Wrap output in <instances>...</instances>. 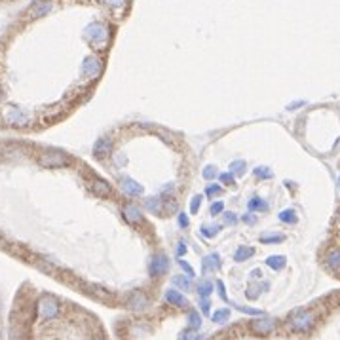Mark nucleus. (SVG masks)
Masks as SVG:
<instances>
[{"instance_id":"35","label":"nucleus","mask_w":340,"mask_h":340,"mask_svg":"<svg viewBox=\"0 0 340 340\" xmlns=\"http://www.w3.org/2000/svg\"><path fill=\"white\" fill-rule=\"evenodd\" d=\"M224 209V203L223 202H215L211 203V215H219V213Z\"/></svg>"},{"instance_id":"41","label":"nucleus","mask_w":340,"mask_h":340,"mask_svg":"<svg viewBox=\"0 0 340 340\" xmlns=\"http://www.w3.org/2000/svg\"><path fill=\"white\" fill-rule=\"evenodd\" d=\"M200 304H202V310H203V312H209V300H207V298L203 297V300L200 302Z\"/></svg>"},{"instance_id":"11","label":"nucleus","mask_w":340,"mask_h":340,"mask_svg":"<svg viewBox=\"0 0 340 340\" xmlns=\"http://www.w3.org/2000/svg\"><path fill=\"white\" fill-rule=\"evenodd\" d=\"M101 61L97 57H87L84 61V67H82V73L85 76H99L101 75Z\"/></svg>"},{"instance_id":"16","label":"nucleus","mask_w":340,"mask_h":340,"mask_svg":"<svg viewBox=\"0 0 340 340\" xmlns=\"http://www.w3.org/2000/svg\"><path fill=\"white\" fill-rule=\"evenodd\" d=\"M327 264L331 268H335V270H339L340 268V247H335V249H331L329 255H327Z\"/></svg>"},{"instance_id":"10","label":"nucleus","mask_w":340,"mask_h":340,"mask_svg":"<svg viewBox=\"0 0 340 340\" xmlns=\"http://www.w3.org/2000/svg\"><path fill=\"white\" fill-rule=\"evenodd\" d=\"M112 152V139H99L95 143V147H93V154H95V158H105Z\"/></svg>"},{"instance_id":"34","label":"nucleus","mask_w":340,"mask_h":340,"mask_svg":"<svg viewBox=\"0 0 340 340\" xmlns=\"http://www.w3.org/2000/svg\"><path fill=\"white\" fill-rule=\"evenodd\" d=\"M217 232H219V226H213V230H209V226H203L202 228V234L207 236V238H213Z\"/></svg>"},{"instance_id":"30","label":"nucleus","mask_w":340,"mask_h":340,"mask_svg":"<svg viewBox=\"0 0 340 340\" xmlns=\"http://www.w3.org/2000/svg\"><path fill=\"white\" fill-rule=\"evenodd\" d=\"M200 205H202V196H194V200L190 203V213L200 211Z\"/></svg>"},{"instance_id":"7","label":"nucleus","mask_w":340,"mask_h":340,"mask_svg":"<svg viewBox=\"0 0 340 340\" xmlns=\"http://www.w3.org/2000/svg\"><path fill=\"white\" fill-rule=\"evenodd\" d=\"M147 304H149V298H147V295H145L143 291H135V293H131L128 298V308L133 310V312L145 310L147 308Z\"/></svg>"},{"instance_id":"23","label":"nucleus","mask_w":340,"mask_h":340,"mask_svg":"<svg viewBox=\"0 0 340 340\" xmlns=\"http://www.w3.org/2000/svg\"><path fill=\"white\" fill-rule=\"evenodd\" d=\"M173 283H175L177 287L184 289V291H192V283H190V279H188V277H182V276L173 277Z\"/></svg>"},{"instance_id":"14","label":"nucleus","mask_w":340,"mask_h":340,"mask_svg":"<svg viewBox=\"0 0 340 340\" xmlns=\"http://www.w3.org/2000/svg\"><path fill=\"white\" fill-rule=\"evenodd\" d=\"M91 192L99 196V198H106L108 194H110V184L103 179H93L91 181Z\"/></svg>"},{"instance_id":"38","label":"nucleus","mask_w":340,"mask_h":340,"mask_svg":"<svg viewBox=\"0 0 340 340\" xmlns=\"http://www.w3.org/2000/svg\"><path fill=\"white\" fill-rule=\"evenodd\" d=\"M255 175L256 177H270V171L266 170V168H256Z\"/></svg>"},{"instance_id":"28","label":"nucleus","mask_w":340,"mask_h":340,"mask_svg":"<svg viewBox=\"0 0 340 340\" xmlns=\"http://www.w3.org/2000/svg\"><path fill=\"white\" fill-rule=\"evenodd\" d=\"M181 340H200V335L196 329H188L181 335Z\"/></svg>"},{"instance_id":"20","label":"nucleus","mask_w":340,"mask_h":340,"mask_svg":"<svg viewBox=\"0 0 340 340\" xmlns=\"http://www.w3.org/2000/svg\"><path fill=\"white\" fill-rule=\"evenodd\" d=\"M145 207L152 213H160L162 211V202H160V198H152V200L147 198V200H145Z\"/></svg>"},{"instance_id":"13","label":"nucleus","mask_w":340,"mask_h":340,"mask_svg":"<svg viewBox=\"0 0 340 340\" xmlns=\"http://www.w3.org/2000/svg\"><path fill=\"white\" fill-rule=\"evenodd\" d=\"M120 184H122L124 192H126V194H129V196H139V194H143V186H141L137 181L129 179V177H124Z\"/></svg>"},{"instance_id":"8","label":"nucleus","mask_w":340,"mask_h":340,"mask_svg":"<svg viewBox=\"0 0 340 340\" xmlns=\"http://www.w3.org/2000/svg\"><path fill=\"white\" fill-rule=\"evenodd\" d=\"M52 8H53V4L50 0H36L31 8L27 10V13H29L31 17H42L46 13H50Z\"/></svg>"},{"instance_id":"19","label":"nucleus","mask_w":340,"mask_h":340,"mask_svg":"<svg viewBox=\"0 0 340 340\" xmlns=\"http://www.w3.org/2000/svg\"><path fill=\"white\" fill-rule=\"evenodd\" d=\"M211 293H213V283H211V281H207V279L198 281V295L207 297V295H211Z\"/></svg>"},{"instance_id":"3","label":"nucleus","mask_w":340,"mask_h":340,"mask_svg":"<svg viewBox=\"0 0 340 340\" xmlns=\"http://www.w3.org/2000/svg\"><path fill=\"white\" fill-rule=\"evenodd\" d=\"M38 162L44 168H63V166L71 164V158L61 154V152H46L38 158Z\"/></svg>"},{"instance_id":"32","label":"nucleus","mask_w":340,"mask_h":340,"mask_svg":"<svg viewBox=\"0 0 340 340\" xmlns=\"http://www.w3.org/2000/svg\"><path fill=\"white\" fill-rule=\"evenodd\" d=\"M236 308L240 310V312H245V314H249V316H260V312L255 308H247V306H240V304H236Z\"/></svg>"},{"instance_id":"9","label":"nucleus","mask_w":340,"mask_h":340,"mask_svg":"<svg viewBox=\"0 0 340 340\" xmlns=\"http://www.w3.org/2000/svg\"><path fill=\"white\" fill-rule=\"evenodd\" d=\"M122 213H124V219L131 224H137L143 221V213H141V209H139L135 203H126Z\"/></svg>"},{"instance_id":"6","label":"nucleus","mask_w":340,"mask_h":340,"mask_svg":"<svg viewBox=\"0 0 340 340\" xmlns=\"http://www.w3.org/2000/svg\"><path fill=\"white\" fill-rule=\"evenodd\" d=\"M251 329L258 333V335H270L272 331L276 329V321L272 318H260V319H253L251 321Z\"/></svg>"},{"instance_id":"26","label":"nucleus","mask_w":340,"mask_h":340,"mask_svg":"<svg viewBox=\"0 0 340 340\" xmlns=\"http://www.w3.org/2000/svg\"><path fill=\"white\" fill-rule=\"evenodd\" d=\"M249 209H253V211H266V209H268V203L255 198V200L249 202Z\"/></svg>"},{"instance_id":"31","label":"nucleus","mask_w":340,"mask_h":340,"mask_svg":"<svg viewBox=\"0 0 340 340\" xmlns=\"http://www.w3.org/2000/svg\"><path fill=\"white\" fill-rule=\"evenodd\" d=\"M219 179L223 184H234V173H223Z\"/></svg>"},{"instance_id":"24","label":"nucleus","mask_w":340,"mask_h":340,"mask_svg":"<svg viewBox=\"0 0 340 340\" xmlns=\"http://www.w3.org/2000/svg\"><path fill=\"white\" fill-rule=\"evenodd\" d=\"M188 323H190L192 329H198V327L202 325V316H200L196 310H192L190 314H188Z\"/></svg>"},{"instance_id":"5","label":"nucleus","mask_w":340,"mask_h":340,"mask_svg":"<svg viewBox=\"0 0 340 340\" xmlns=\"http://www.w3.org/2000/svg\"><path fill=\"white\" fill-rule=\"evenodd\" d=\"M87 36H89V40L95 44L97 48H103V44L106 40V31H105V25H101V23H93L89 29H87Z\"/></svg>"},{"instance_id":"22","label":"nucleus","mask_w":340,"mask_h":340,"mask_svg":"<svg viewBox=\"0 0 340 340\" xmlns=\"http://www.w3.org/2000/svg\"><path fill=\"white\" fill-rule=\"evenodd\" d=\"M228 318H230V310L223 308V310L213 312V321H215V323H224Z\"/></svg>"},{"instance_id":"44","label":"nucleus","mask_w":340,"mask_h":340,"mask_svg":"<svg viewBox=\"0 0 340 340\" xmlns=\"http://www.w3.org/2000/svg\"><path fill=\"white\" fill-rule=\"evenodd\" d=\"M95 340H103V339H95Z\"/></svg>"},{"instance_id":"37","label":"nucleus","mask_w":340,"mask_h":340,"mask_svg":"<svg viewBox=\"0 0 340 340\" xmlns=\"http://www.w3.org/2000/svg\"><path fill=\"white\" fill-rule=\"evenodd\" d=\"M103 2L108 4V6H114V8H120V6L126 4V0H103Z\"/></svg>"},{"instance_id":"39","label":"nucleus","mask_w":340,"mask_h":340,"mask_svg":"<svg viewBox=\"0 0 340 340\" xmlns=\"http://www.w3.org/2000/svg\"><path fill=\"white\" fill-rule=\"evenodd\" d=\"M217 287H219V295H221V298H223V300H226V293H224V283H223V281H217Z\"/></svg>"},{"instance_id":"40","label":"nucleus","mask_w":340,"mask_h":340,"mask_svg":"<svg viewBox=\"0 0 340 340\" xmlns=\"http://www.w3.org/2000/svg\"><path fill=\"white\" fill-rule=\"evenodd\" d=\"M179 223H181V226H188V217H186V213H181V215H179Z\"/></svg>"},{"instance_id":"42","label":"nucleus","mask_w":340,"mask_h":340,"mask_svg":"<svg viewBox=\"0 0 340 340\" xmlns=\"http://www.w3.org/2000/svg\"><path fill=\"white\" fill-rule=\"evenodd\" d=\"M177 253H179V255H184V253H186V245H184V242H181V245L177 247Z\"/></svg>"},{"instance_id":"27","label":"nucleus","mask_w":340,"mask_h":340,"mask_svg":"<svg viewBox=\"0 0 340 340\" xmlns=\"http://www.w3.org/2000/svg\"><path fill=\"white\" fill-rule=\"evenodd\" d=\"M230 170H232V173L242 175V173L245 171V162H244V160H236V162H232V164H230Z\"/></svg>"},{"instance_id":"2","label":"nucleus","mask_w":340,"mask_h":340,"mask_svg":"<svg viewBox=\"0 0 340 340\" xmlns=\"http://www.w3.org/2000/svg\"><path fill=\"white\" fill-rule=\"evenodd\" d=\"M38 314H40L42 319L57 318V314H59V302L53 297H50V295H46V297H42L38 300Z\"/></svg>"},{"instance_id":"43","label":"nucleus","mask_w":340,"mask_h":340,"mask_svg":"<svg viewBox=\"0 0 340 340\" xmlns=\"http://www.w3.org/2000/svg\"><path fill=\"white\" fill-rule=\"evenodd\" d=\"M226 223H230V224L236 223V217L232 215V213H226Z\"/></svg>"},{"instance_id":"29","label":"nucleus","mask_w":340,"mask_h":340,"mask_svg":"<svg viewBox=\"0 0 340 340\" xmlns=\"http://www.w3.org/2000/svg\"><path fill=\"white\" fill-rule=\"evenodd\" d=\"M217 177V168L215 166H207L205 170H203V179H207V181H211Z\"/></svg>"},{"instance_id":"33","label":"nucleus","mask_w":340,"mask_h":340,"mask_svg":"<svg viewBox=\"0 0 340 340\" xmlns=\"http://www.w3.org/2000/svg\"><path fill=\"white\" fill-rule=\"evenodd\" d=\"M221 192H223V188H221V186L213 184V186H207V190H205V194H207V196H219Z\"/></svg>"},{"instance_id":"25","label":"nucleus","mask_w":340,"mask_h":340,"mask_svg":"<svg viewBox=\"0 0 340 340\" xmlns=\"http://www.w3.org/2000/svg\"><path fill=\"white\" fill-rule=\"evenodd\" d=\"M279 219H281L283 223H291V224L297 223V215H295L293 209H285V211H281L279 213Z\"/></svg>"},{"instance_id":"17","label":"nucleus","mask_w":340,"mask_h":340,"mask_svg":"<svg viewBox=\"0 0 340 340\" xmlns=\"http://www.w3.org/2000/svg\"><path fill=\"white\" fill-rule=\"evenodd\" d=\"M266 264L270 266V268H274V270H281L283 266H285V256L281 255H272L266 258Z\"/></svg>"},{"instance_id":"4","label":"nucleus","mask_w":340,"mask_h":340,"mask_svg":"<svg viewBox=\"0 0 340 340\" xmlns=\"http://www.w3.org/2000/svg\"><path fill=\"white\" fill-rule=\"evenodd\" d=\"M168 268H170V258L166 255H162V253H156V255L150 258V264H149V272L152 277H160L164 276L166 272H168Z\"/></svg>"},{"instance_id":"1","label":"nucleus","mask_w":340,"mask_h":340,"mask_svg":"<svg viewBox=\"0 0 340 340\" xmlns=\"http://www.w3.org/2000/svg\"><path fill=\"white\" fill-rule=\"evenodd\" d=\"M314 325H316V318L308 310H300L297 314H293V318H291V327L298 333H308Z\"/></svg>"},{"instance_id":"36","label":"nucleus","mask_w":340,"mask_h":340,"mask_svg":"<svg viewBox=\"0 0 340 340\" xmlns=\"http://www.w3.org/2000/svg\"><path fill=\"white\" fill-rule=\"evenodd\" d=\"M179 266H181L182 270H184V272H186V274H188V276H194V270H192V266L188 264V262H184V260H179Z\"/></svg>"},{"instance_id":"15","label":"nucleus","mask_w":340,"mask_h":340,"mask_svg":"<svg viewBox=\"0 0 340 340\" xmlns=\"http://www.w3.org/2000/svg\"><path fill=\"white\" fill-rule=\"evenodd\" d=\"M221 266V260H219V255L213 253V255H207L203 258V272H209V270H219Z\"/></svg>"},{"instance_id":"18","label":"nucleus","mask_w":340,"mask_h":340,"mask_svg":"<svg viewBox=\"0 0 340 340\" xmlns=\"http://www.w3.org/2000/svg\"><path fill=\"white\" fill-rule=\"evenodd\" d=\"M255 255V249L253 247H240L238 251H236L234 258L238 262H242V260H247V258H251V256Z\"/></svg>"},{"instance_id":"12","label":"nucleus","mask_w":340,"mask_h":340,"mask_svg":"<svg viewBox=\"0 0 340 340\" xmlns=\"http://www.w3.org/2000/svg\"><path fill=\"white\" fill-rule=\"evenodd\" d=\"M166 300H168L170 304H173V306H179V308L188 306V300L182 297L177 289H170V291H166Z\"/></svg>"},{"instance_id":"21","label":"nucleus","mask_w":340,"mask_h":340,"mask_svg":"<svg viewBox=\"0 0 340 340\" xmlns=\"http://www.w3.org/2000/svg\"><path fill=\"white\" fill-rule=\"evenodd\" d=\"M285 240L283 234H270V236H260V244H281Z\"/></svg>"}]
</instances>
